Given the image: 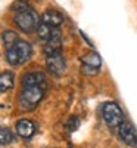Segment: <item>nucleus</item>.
Returning a JSON list of instances; mask_svg holds the SVG:
<instances>
[{"mask_svg":"<svg viewBox=\"0 0 137 148\" xmlns=\"http://www.w3.org/2000/svg\"><path fill=\"white\" fill-rule=\"evenodd\" d=\"M15 84V76L10 71L0 73V92H6L14 88Z\"/></svg>","mask_w":137,"mask_h":148,"instance_id":"nucleus-13","label":"nucleus"},{"mask_svg":"<svg viewBox=\"0 0 137 148\" xmlns=\"http://www.w3.org/2000/svg\"><path fill=\"white\" fill-rule=\"evenodd\" d=\"M30 8V3H28V0H16V2L12 5V9H14L15 12H19V10H24V9H27Z\"/></svg>","mask_w":137,"mask_h":148,"instance_id":"nucleus-17","label":"nucleus"},{"mask_svg":"<svg viewBox=\"0 0 137 148\" xmlns=\"http://www.w3.org/2000/svg\"><path fill=\"white\" fill-rule=\"evenodd\" d=\"M14 21L16 24V27L24 33H31L37 30L40 25V16L33 8H27L24 10L15 12Z\"/></svg>","mask_w":137,"mask_h":148,"instance_id":"nucleus-2","label":"nucleus"},{"mask_svg":"<svg viewBox=\"0 0 137 148\" xmlns=\"http://www.w3.org/2000/svg\"><path fill=\"white\" fill-rule=\"evenodd\" d=\"M41 22L47 24V25H52V27H59L64 22V16H62L60 12H58L55 9H47L41 15Z\"/></svg>","mask_w":137,"mask_h":148,"instance_id":"nucleus-11","label":"nucleus"},{"mask_svg":"<svg viewBox=\"0 0 137 148\" xmlns=\"http://www.w3.org/2000/svg\"><path fill=\"white\" fill-rule=\"evenodd\" d=\"M22 88H34V86H46V76L41 71L27 73L22 77Z\"/></svg>","mask_w":137,"mask_h":148,"instance_id":"nucleus-8","label":"nucleus"},{"mask_svg":"<svg viewBox=\"0 0 137 148\" xmlns=\"http://www.w3.org/2000/svg\"><path fill=\"white\" fill-rule=\"evenodd\" d=\"M102 116L105 123L109 127H119L121 123L124 121V116H122V110L119 108V105L117 102H105L102 107Z\"/></svg>","mask_w":137,"mask_h":148,"instance_id":"nucleus-4","label":"nucleus"},{"mask_svg":"<svg viewBox=\"0 0 137 148\" xmlns=\"http://www.w3.org/2000/svg\"><path fill=\"white\" fill-rule=\"evenodd\" d=\"M16 133L21 138L28 139L35 133V125L28 119H21L19 121H16Z\"/></svg>","mask_w":137,"mask_h":148,"instance_id":"nucleus-10","label":"nucleus"},{"mask_svg":"<svg viewBox=\"0 0 137 148\" xmlns=\"http://www.w3.org/2000/svg\"><path fill=\"white\" fill-rule=\"evenodd\" d=\"M65 126H66V127H68V130H71V132L77 130V129H78V126H80V119H78V117H75V116L69 117Z\"/></svg>","mask_w":137,"mask_h":148,"instance_id":"nucleus-16","label":"nucleus"},{"mask_svg":"<svg viewBox=\"0 0 137 148\" xmlns=\"http://www.w3.org/2000/svg\"><path fill=\"white\" fill-rule=\"evenodd\" d=\"M46 65H47V70L52 74H55V76H62L66 70V62H65V58L62 56V53L47 56L46 58Z\"/></svg>","mask_w":137,"mask_h":148,"instance_id":"nucleus-7","label":"nucleus"},{"mask_svg":"<svg viewBox=\"0 0 137 148\" xmlns=\"http://www.w3.org/2000/svg\"><path fill=\"white\" fill-rule=\"evenodd\" d=\"M43 52L46 56H50V55H56L62 52V40L60 39H52L46 42L44 47H43Z\"/></svg>","mask_w":137,"mask_h":148,"instance_id":"nucleus-12","label":"nucleus"},{"mask_svg":"<svg viewBox=\"0 0 137 148\" xmlns=\"http://www.w3.org/2000/svg\"><path fill=\"white\" fill-rule=\"evenodd\" d=\"M12 141H14V133L10 132L9 127L0 125V144H2V145H7Z\"/></svg>","mask_w":137,"mask_h":148,"instance_id":"nucleus-15","label":"nucleus"},{"mask_svg":"<svg viewBox=\"0 0 137 148\" xmlns=\"http://www.w3.org/2000/svg\"><path fill=\"white\" fill-rule=\"evenodd\" d=\"M81 64H83L81 71L85 76H94L102 67V58L96 52H87L85 55L81 56Z\"/></svg>","mask_w":137,"mask_h":148,"instance_id":"nucleus-5","label":"nucleus"},{"mask_svg":"<svg viewBox=\"0 0 137 148\" xmlns=\"http://www.w3.org/2000/svg\"><path fill=\"white\" fill-rule=\"evenodd\" d=\"M2 40H3L6 49H9V47L14 46L16 42H19V37H18V34H16L15 31L6 30V31H3V34H2Z\"/></svg>","mask_w":137,"mask_h":148,"instance_id":"nucleus-14","label":"nucleus"},{"mask_svg":"<svg viewBox=\"0 0 137 148\" xmlns=\"http://www.w3.org/2000/svg\"><path fill=\"white\" fill-rule=\"evenodd\" d=\"M37 34H39V39L44 42H49L52 39H60V30L58 27L47 25V24H43V22L37 28Z\"/></svg>","mask_w":137,"mask_h":148,"instance_id":"nucleus-9","label":"nucleus"},{"mask_svg":"<svg viewBox=\"0 0 137 148\" xmlns=\"http://www.w3.org/2000/svg\"><path fill=\"white\" fill-rule=\"evenodd\" d=\"M44 89H46V86L24 88L22 92L19 93V98H18L19 108L24 110V111H31V110H34L37 105H39V102L43 99Z\"/></svg>","mask_w":137,"mask_h":148,"instance_id":"nucleus-1","label":"nucleus"},{"mask_svg":"<svg viewBox=\"0 0 137 148\" xmlns=\"http://www.w3.org/2000/svg\"><path fill=\"white\" fill-rule=\"evenodd\" d=\"M31 55H33L31 45L24 40H19L12 47L6 49V59L10 65H21L24 62H27L31 58Z\"/></svg>","mask_w":137,"mask_h":148,"instance_id":"nucleus-3","label":"nucleus"},{"mask_svg":"<svg viewBox=\"0 0 137 148\" xmlns=\"http://www.w3.org/2000/svg\"><path fill=\"white\" fill-rule=\"evenodd\" d=\"M118 135H119L121 141L125 145H130V147L137 145V132H136V129L131 123L122 121L121 126L118 127Z\"/></svg>","mask_w":137,"mask_h":148,"instance_id":"nucleus-6","label":"nucleus"}]
</instances>
